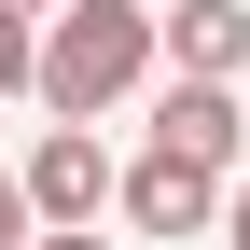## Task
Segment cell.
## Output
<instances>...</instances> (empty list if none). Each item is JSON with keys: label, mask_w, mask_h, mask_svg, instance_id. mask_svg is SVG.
<instances>
[{"label": "cell", "mask_w": 250, "mask_h": 250, "mask_svg": "<svg viewBox=\"0 0 250 250\" xmlns=\"http://www.w3.org/2000/svg\"><path fill=\"white\" fill-rule=\"evenodd\" d=\"M153 70H167V14L153 0H56L42 14V111L56 125H111Z\"/></svg>", "instance_id": "obj_1"}, {"label": "cell", "mask_w": 250, "mask_h": 250, "mask_svg": "<svg viewBox=\"0 0 250 250\" xmlns=\"http://www.w3.org/2000/svg\"><path fill=\"white\" fill-rule=\"evenodd\" d=\"M223 195H236V181L208 167V153H167V139L125 153V181H111V208H125L139 236H208V223H223Z\"/></svg>", "instance_id": "obj_2"}, {"label": "cell", "mask_w": 250, "mask_h": 250, "mask_svg": "<svg viewBox=\"0 0 250 250\" xmlns=\"http://www.w3.org/2000/svg\"><path fill=\"white\" fill-rule=\"evenodd\" d=\"M111 153H98V125H42V153H28V208H42V223H98L111 208Z\"/></svg>", "instance_id": "obj_3"}, {"label": "cell", "mask_w": 250, "mask_h": 250, "mask_svg": "<svg viewBox=\"0 0 250 250\" xmlns=\"http://www.w3.org/2000/svg\"><path fill=\"white\" fill-rule=\"evenodd\" d=\"M153 139H167V153H208V167L236 181V153H250V98H236V83H208V70H181L167 98H153Z\"/></svg>", "instance_id": "obj_4"}, {"label": "cell", "mask_w": 250, "mask_h": 250, "mask_svg": "<svg viewBox=\"0 0 250 250\" xmlns=\"http://www.w3.org/2000/svg\"><path fill=\"white\" fill-rule=\"evenodd\" d=\"M167 70L236 83V70H250V14H236V0H167Z\"/></svg>", "instance_id": "obj_5"}, {"label": "cell", "mask_w": 250, "mask_h": 250, "mask_svg": "<svg viewBox=\"0 0 250 250\" xmlns=\"http://www.w3.org/2000/svg\"><path fill=\"white\" fill-rule=\"evenodd\" d=\"M42 98V14H0V111Z\"/></svg>", "instance_id": "obj_6"}, {"label": "cell", "mask_w": 250, "mask_h": 250, "mask_svg": "<svg viewBox=\"0 0 250 250\" xmlns=\"http://www.w3.org/2000/svg\"><path fill=\"white\" fill-rule=\"evenodd\" d=\"M42 236V208H28V181H0V250H28Z\"/></svg>", "instance_id": "obj_7"}, {"label": "cell", "mask_w": 250, "mask_h": 250, "mask_svg": "<svg viewBox=\"0 0 250 250\" xmlns=\"http://www.w3.org/2000/svg\"><path fill=\"white\" fill-rule=\"evenodd\" d=\"M28 250H111V236H98V223H42Z\"/></svg>", "instance_id": "obj_8"}, {"label": "cell", "mask_w": 250, "mask_h": 250, "mask_svg": "<svg viewBox=\"0 0 250 250\" xmlns=\"http://www.w3.org/2000/svg\"><path fill=\"white\" fill-rule=\"evenodd\" d=\"M223 250H250V181H236V195H223Z\"/></svg>", "instance_id": "obj_9"}, {"label": "cell", "mask_w": 250, "mask_h": 250, "mask_svg": "<svg viewBox=\"0 0 250 250\" xmlns=\"http://www.w3.org/2000/svg\"><path fill=\"white\" fill-rule=\"evenodd\" d=\"M0 14H56V0H0Z\"/></svg>", "instance_id": "obj_10"}]
</instances>
